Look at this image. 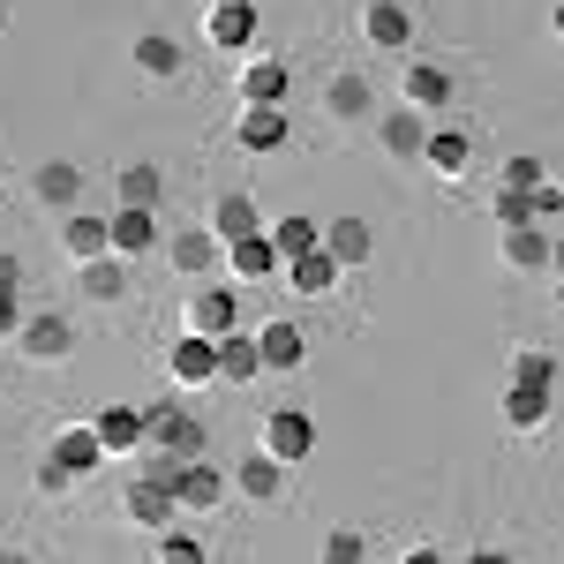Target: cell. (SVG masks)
Instances as JSON below:
<instances>
[{"instance_id": "6da1fadb", "label": "cell", "mask_w": 564, "mask_h": 564, "mask_svg": "<svg viewBox=\"0 0 564 564\" xmlns=\"http://www.w3.org/2000/svg\"><path fill=\"white\" fill-rule=\"evenodd\" d=\"M143 444H151V452H174V459H204V452H212V430H204L196 406L151 399V406H143Z\"/></svg>"}, {"instance_id": "7a4b0ae2", "label": "cell", "mask_w": 564, "mask_h": 564, "mask_svg": "<svg viewBox=\"0 0 564 564\" xmlns=\"http://www.w3.org/2000/svg\"><path fill=\"white\" fill-rule=\"evenodd\" d=\"M76 347H84V339H76V324H68L61 308H23V324H15V354H23V361L61 369Z\"/></svg>"}, {"instance_id": "3957f363", "label": "cell", "mask_w": 564, "mask_h": 564, "mask_svg": "<svg viewBox=\"0 0 564 564\" xmlns=\"http://www.w3.org/2000/svg\"><path fill=\"white\" fill-rule=\"evenodd\" d=\"M263 459H279V467H302L308 452H316V422H308V406H271L263 414Z\"/></svg>"}, {"instance_id": "277c9868", "label": "cell", "mask_w": 564, "mask_h": 564, "mask_svg": "<svg viewBox=\"0 0 564 564\" xmlns=\"http://www.w3.org/2000/svg\"><path fill=\"white\" fill-rule=\"evenodd\" d=\"M324 113H332L339 129L377 121V84H369L361 68H332V76H324Z\"/></svg>"}, {"instance_id": "5b68a950", "label": "cell", "mask_w": 564, "mask_h": 564, "mask_svg": "<svg viewBox=\"0 0 564 564\" xmlns=\"http://www.w3.org/2000/svg\"><path fill=\"white\" fill-rule=\"evenodd\" d=\"M31 196H39L45 212H84V196H90V174L76 166V159H45L39 174H31Z\"/></svg>"}, {"instance_id": "8992f818", "label": "cell", "mask_w": 564, "mask_h": 564, "mask_svg": "<svg viewBox=\"0 0 564 564\" xmlns=\"http://www.w3.org/2000/svg\"><path fill=\"white\" fill-rule=\"evenodd\" d=\"M257 0H218L212 15H204V45H212V53H249V45H257Z\"/></svg>"}, {"instance_id": "52a82bcc", "label": "cell", "mask_w": 564, "mask_h": 564, "mask_svg": "<svg viewBox=\"0 0 564 564\" xmlns=\"http://www.w3.org/2000/svg\"><path fill=\"white\" fill-rule=\"evenodd\" d=\"M188 332L196 339H226V332H241V302H234V286H196L188 294Z\"/></svg>"}, {"instance_id": "ba28073f", "label": "cell", "mask_w": 564, "mask_h": 564, "mask_svg": "<svg viewBox=\"0 0 564 564\" xmlns=\"http://www.w3.org/2000/svg\"><path fill=\"white\" fill-rule=\"evenodd\" d=\"M249 339H257V361L271 369V377H294V369L308 361V332H302V324H286V316H271L263 332H249Z\"/></svg>"}, {"instance_id": "9c48e42d", "label": "cell", "mask_w": 564, "mask_h": 564, "mask_svg": "<svg viewBox=\"0 0 564 564\" xmlns=\"http://www.w3.org/2000/svg\"><path fill=\"white\" fill-rule=\"evenodd\" d=\"M166 263H174L181 279H212L218 263H226V241H218L212 226H181L174 241H166Z\"/></svg>"}, {"instance_id": "30bf717a", "label": "cell", "mask_w": 564, "mask_h": 564, "mask_svg": "<svg viewBox=\"0 0 564 564\" xmlns=\"http://www.w3.org/2000/svg\"><path fill=\"white\" fill-rule=\"evenodd\" d=\"M467 159H475V135L444 121V129L422 135V159H414V166H422V174H436V181H459V174H467Z\"/></svg>"}, {"instance_id": "8fae6325", "label": "cell", "mask_w": 564, "mask_h": 564, "mask_svg": "<svg viewBox=\"0 0 564 564\" xmlns=\"http://www.w3.org/2000/svg\"><path fill=\"white\" fill-rule=\"evenodd\" d=\"M286 135H294L286 129V106H241V113H234V143H241L249 159H271Z\"/></svg>"}, {"instance_id": "7c38bea8", "label": "cell", "mask_w": 564, "mask_h": 564, "mask_svg": "<svg viewBox=\"0 0 564 564\" xmlns=\"http://www.w3.org/2000/svg\"><path fill=\"white\" fill-rule=\"evenodd\" d=\"M106 249H113L121 263L151 257V249H159V212H135V204H121V212L106 218Z\"/></svg>"}, {"instance_id": "4fadbf2b", "label": "cell", "mask_w": 564, "mask_h": 564, "mask_svg": "<svg viewBox=\"0 0 564 564\" xmlns=\"http://www.w3.org/2000/svg\"><path fill=\"white\" fill-rule=\"evenodd\" d=\"M90 436H98V452H106V459L143 452V406H98V414H90Z\"/></svg>"}, {"instance_id": "5bb4252c", "label": "cell", "mask_w": 564, "mask_h": 564, "mask_svg": "<svg viewBox=\"0 0 564 564\" xmlns=\"http://www.w3.org/2000/svg\"><path fill=\"white\" fill-rule=\"evenodd\" d=\"M361 39L384 45V53H406V45H414V15H406V0H361Z\"/></svg>"}, {"instance_id": "9a60e30c", "label": "cell", "mask_w": 564, "mask_h": 564, "mask_svg": "<svg viewBox=\"0 0 564 564\" xmlns=\"http://www.w3.org/2000/svg\"><path fill=\"white\" fill-rule=\"evenodd\" d=\"M241 106H286V90H294V68L279 61V53H257L249 68H241Z\"/></svg>"}, {"instance_id": "2e32d148", "label": "cell", "mask_w": 564, "mask_h": 564, "mask_svg": "<svg viewBox=\"0 0 564 564\" xmlns=\"http://www.w3.org/2000/svg\"><path fill=\"white\" fill-rule=\"evenodd\" d=\"M174 505H181V512H218V505H226V467L188 459V467L174 475Z\"/></svg>"}, {"instance_id": "e0dca14e", "label": "cell", "mask_w": 564, "mask_h": 564, "mask_svg": "<svg viewBox=\"0 0 564 564\" xmlns=\"http://www.w3.org/2000/svg\"><path fill=\"white\" fill-rule=\"evenodd\" d=\"M279 279H286L294 294H308V302H324V294H339V279H347V271L324 257V241H316L308 257H286V263H279Z\"/></svg>"}, {"instance_id": "ac0fdd59", "label": "cell", "mask_w": 564, "mask_h": 564, "mask_svg": "<svg viewBox=\"0 0 564 564\" xmlns=\"http://www.w3.org/2000/svg\"><path fill=\"white\" fill-rule=\"evenodd\" d=\"M422 135H430V121H422L414 106H384V113H377V143H384L399 166H414V159H422Z\"/></svg>"}, {"instance_id": "d6986e66", "label": "cell", "mask_w": 564, "mask_h": 564, "mask_svg": "<svg viewBox=\"0 0 564 564\" xmlns=\"http://www.w3.org/2000/svg\"><path fill=\"white\" fill-rule=\"evenodd\" d=\"M452 68H436V61H406V76H399V98L414 106V113H436V106H452Z\"/></svg>"}, {"instance_id": "ffe728a7", "label": "cell", "mask_w": 564, "mask_h": 564, "mask_svg": "<svg viewBox=\"0 0 564 564\" xmlns=\"http://www.w3.org/2000/svg\"><path fill=\"white\" fill-rule=\"evenodd\" d=\"M166 377L188 384V391L212 384V377H218V347H212V339H196V332H181L174 347H166Z\"/></svg>"}, {"instance_id": "44dd1931", "label": "cell", "mask_w": 564, "mask_h": 564, "mask_svg": "<svg viewBox=\"0 0 564 564\" xmlns=\"http://www.w3.org/2000/svg\"><path fill=\"white\" fill-rule=\"evenodd\" d=\"M204 226H212L218 241H249V234H263V212H257V196H249V188H226Z\"/></svg>"}, {"instance_id": "7402d4cb", "label": "cell", "mask_w": 564, "mask_h": 564, "mask_svg": "<svg viewBox=\"0 0 564 564\" xmlns=\"http://www.w3.org/2000/svg\"><path fill=\"white\" fill-rule=\"evenodd\" d=\"M324 257L339 263V271H354V263H369L377 257V234H369V218H332V226H324Z\"/></svg>"}, {"instance_id": "603a6c76", "label": "cell", "mask_w": 564, "mask_h": 564, "mask_svg": "<svg viewBox=\"0 0 564 564\" xmlns=\"http://www.w3.org/2000/svg\"><path fill=\"white\" fill-rule=\"evenodd\" d=\"M226 489H241L249 505H279V497H286V467H279V459H263V452H249V459L226 475Z\"/></svg>"}, {"instance_id": "cb8c5ba5", "label": "cell", "mask_w": 564, "mask_h": 564, "mask_svg": "<svg viewBox=\"0 0 564 564\" xmlns=\"http://www.w3.org/2000/svg\"><path fill=\"white\" fill-rule=\"evenodd\" d=\"M505 263L512 271H550L557 263V234L550 226H505Z\"/></svg>"}, {"instance_id": "d4e9b609", "label": "cell", "mask_w": 564, "mask_h": 564, "mask_svg": "<svg viewBox=\"0 0 564 564\" xmlns=\"http://www.w3.org/2000/svg\"><path fill=\"white\" fill-rule=\"evenodd\" d=\"M550 406H557V391L505 384V430H512V436H534V430H550Z\"/></svg>"}, {"instance_id": "484cf974", "label": "cell", "mask_w": 564, "mask_h": 564, "mask_svg": "<svg viewBox=\"0 0 564 564\" xmlns=\"http://www.w3.org/2000/svg\"><path fill=\"white\" fill-rule=\"evenodd\" d=\"M45 459H53V467H68V481H90L106 452H98V436H90V422H76V430H61V436H53V452H45Z\"/></svg>"}, {"instance_id": "4316f807", "label": "cell", "mask_w": 564, "mask_h": 564, "mask_svg": "<svg viewBox=\"0 0 564 564\" xmlns=\"http://www.w3.org/2000/svg\"><path fill=\"white\" fill-rule=\"evenodd\" d=\"M129 53H135V68H143L151 84H174L181 68H188V53H181V39H166V31H143V39H135Z\"/></svg>"}, {"instance_id": "83f0119b", "label": "cell", "mask_w": 564, "mask_h": 564, "mask_svg": "<svg viewBox=\"0 0 564 564\" xmlns=\"http://www.w3.org/2000/svg\"><path fill=\"white\" fill-rule=\"evenodd\" d=\"M61 257H68V263H98V257H113V249H106V218L68 212V218H61Z\"/></svg>"}, {"instance_id": "f1b7e54d", "label": "cell", "mask_w": 564, "mask_h": 564, "mask_svg": "<svg viewBox=\"0 0 564 564\" xmlns=\"http://www.w3.org/2000/svg\"><path fill=\"white\" fill-rule=\"evenodd\" d=\"M226 271H234L241 286H263V279H279V249H271L263 234H249V241H226Z\"/></svg>"}, {"instance_id": "f546056e", "label": "cell", "mask_w": 564, "mask_h": 564, "mask_svg": "<svg viewBox=\"0 0 564 564\" xmlns=\"http://www.w3.org/2000/svg\"><path fill=\"white\" fill-rule=\"evenodd\" d=\"M76 279H84V302H98V308L129 302V263H121V257H98V263H76Z\"/></svg>"}, {"instance_id": "4dcf8cb0", "label": "cell", "mask_w": 564, "mask_h": 564, "mask_svg": "<svg viewBox=\"0 0 564 564\" xmlns=\"http://www.w3.org/2000/svg\"><path fill=\"white\" fill-rule=\"evenodd\" d=\"M121 505H129V520H135V527H174V520H181L174 489H159V481H143V475L129 481V497H121Z\"/></svg>"}, {"instance_id": "1f68e13d", "label": "cell", "mask_w": 564, "mask_h": 564, "mask_svg": "<svg viewBox=\"0 0 564 564\" xmlns=\"http://www.w3.org/2000/svg\"><path fill=\"white\" fill-rule=\"evenodd\" d=\"M263 241L279 249V263H286V257H308V249L324 241V226H316L308 212H286V218H271V226H263Z\"/></svg>"}, {"instance_id": "d6a6232c", "label": "cell", "mask_w": 564, "mask_h": 564, "mask_svg": "<svg viewBox=\"0 0 564 564\" xmlns=\"http://www.w3.org/2000/svg\"><path fill=\"white\" fill-rule=\"evenodd\" d=\"M212 347H218V377H226V384H257V377H263L257 339H249V332H226V339H212Z\"/></svg>"}, {"instance_id": "836d02e7", "label": "cell", "mask_w": 564, "mask_h": 564, "mask_svg": "<svg viewBox=\"0 0 564 564\" xmlns=\"http://www.w3.org/2000/svg\"><path fill=\"white\" fill-rule=\"evenodd\" d=\"M113 188H121V204H135V212H159V188H166V174H159L151 159H135V166H121V174H113Z\"/></svg>"}, {"instance_id": "e575fe53", "label": "cell", "mask_w": 564, "mask_h": 564, "mask_svg": "<svg viewBox=\"0 0 564 564\" xmlns=\"http://www.w3.org/2000/svg\"><path fill=\"white\" fill-rule=\"evenodd\" d=\"M505 384L557 391V354H550V347H520V354H512V369H505Z\"/></svg>"}, {"instance_id": "d590c367", "label": "cell", "mask_w": 564, "mask_h": 564, "mask_svg": "<svg viewBox=\"0 0 564 564\" xmlns=\"http://www.w3.org/2000/svg\"><path fill=\"white\" fill-rule=\"evenodd\" d=\"M324 564H369V534L361 527H324Z\"/></svg>"}, {"instance_id": "8d00e7d4", "label": "cell", "mask_w": 564, "mask_h": 564, "mask_svg": "<svg viewBox=\"0 0 564 564\" xmlns=\"http://www.w3.org/2000/svg\"><path fill=\"white\" fill-rule=\"evenodd\" d=\"M542 181H550V159H534V151H512L497 188H542Z\"/></svg>"}, {"instance_id": "74e56055", "label": "cell", "mask_w": 564, "mask_h": 564, "mask_svg": "<svg viewBox=\"0 0 564 564\" xmlns=\"http://www.w3.org/2000/svg\"><path fill=\"white\" fill-rule=\"evenodd\" d=\"M159 564H212V557H204V542H196L188 527H166V542H159Z\"/></svg>"}, {"instance_id": "f35d334b", "label": "cell", "mask_w": 564, "mask_h": 564, "mask_svg": "<svg viewBox=\"0 0 564 564\" xmlns=\"http://www.w3.org/2000/svg\"><path fill=\"white\" fill-rule=\"evenodd\" d=\"M534 188H497V226H534Z\"/></svg>"}, {"instance_id": "ab89813d", "label": "cell", "mask_w": 564, "mask_h": 564, "mask_svg": "<svg viewBox=\"0 0 564 564\" xmlns=\"http://www.w3.org/2000/svg\"><path fill=\"white\" fill-rule=\"evenodd\" d=\"M527 204H534V226H550V218H564V188H557V181H542Z\"/></svg>"}, {"instance_id": "60d3db41", "label": "cell", "mask_w": 564, "mask_h": 564, "mask_svg": "<svg viewBox=\"0 0 564 564\" xmlns=\"http://www.w3.org/2000/svg\"><path fill=\"white\" fill-rule=\"evenodd\" d=\"M181 467H188V459H174V452H151V459H143V481L174 489V475H181Z\"/></svg>"}, {"instance_id": "b9f144b4", "label": "cell", "mask_w": 564, "mask_h": 564, "mask_svg": "<svg viewBox=\"0 0 564 564\" xmlns=\"http://www.w3.org/2000/svg\"><path fill=\"white\" fill-rule=\"evenodd\" d=\"M15 324H23V286H0V339H15Z\"/></svg>"}, {"instance_id": "7bdbcfd3", "label": "cell", "mask_w": 564, "mask_h": 564, "mask_svg": "<svg viewBox=\"0 0 564 564\" xmlns=\"http://www.w3.org/2000/svg\"><path fill=\"white\" fill-rule=\"evenodd\" d=\"M68 489H76L68 467H53V459H45V467H39V497H68Z\"/></svg>"}, {"instance_id": "ee69618b", "label": "cell", "mask_w": 564, "mask_h": 564, "mask_svg": "<svg viewBox=\"0 0 564 564\" xmlns=\"http://www.w3.org/2000/svg\"><path fill=\"white\" fill-rule=\"evenodd\" d=\"M459 564H520V557H512V550H489V542H481V550H467Z\"/></svg>"}, {"instance_id": "f6af8a7d", "label": "cell", "mask_w": 564, "mask_h": 564, "mask_svg": "<svg viewBox=\"0 0 564 564\" xmlns=\"http://www.w3.org/2000/svg\"><path fill=\"white\" fill-rule=\"evenodd\" d=\"M0 286H23V263L8 257V249H0Z\"/></svg>"}, {"instance_id": "bcb514c9", "label": "cell", "mask_w": 564, "mask_h": 564, "mask_svg": "<svg viewBox=\"0 0 564 564\" xmlns=\"http://www.w3.org/2000/svg\"><path fill=\"white\" fill-rule=\"evenodd\" d=\"M406 564H444V550H430V542H414V550H406Z\"/></svg>"}, {"instance_id": "7dc6e473", "label": "cell", "mask_w": 564, "mask_h": 564, "mask_svg": "<svg viewBox=\"0 0 564 564\" xmlns=\"http://www.w3.org/2000/svg\"><path fill=\"white\" fill-rule=\"evenodd\" d=\"M0 564H39V557H31V550H8V557H0Z\"/></svg>"}]
</instances>
